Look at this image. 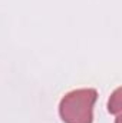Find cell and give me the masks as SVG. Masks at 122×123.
Segmentation results:
<instances>
[{"label": "cell", "mask_w": 122, "mask_h": 123, "mask_svg": "<svg viewBox=\"0 0 122 123\" xmlns=\"http://www.w3.org/2000/svg\"><path fill=\"white\" fill-rule=\"evenodd\" d=\"M98 90L82 87L68 92L59 102V116L63 123H93V107Z\"/></svg>", "instance_id": "cell-1"}]
</instances>
